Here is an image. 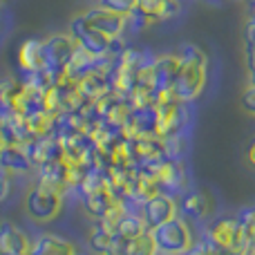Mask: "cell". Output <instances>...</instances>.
Here are the masks:
<instances>
[{"label": "cell", "mask_w": 255, "mask_h": 255, "mask_svg": "<svg viewBox=\"0 0 255 255\" xmlns=\"http://www.w3.org/2000/svg\"><path fill=\"white\" fill-rule=\"evenodd\" d=\"M240 224H242V231L247 235L249 242V255H255V206H249L242 211V215L238 217Z\"/></svg>", "instance_id": "83f0119b"}, {"label": "cell", "mask_w": 255, "mask_h": 255, "mask_svg": "<svg viewBox=\"0 0 255 255\" xmlns=\"http://www.w3.org/2000/svg\"><path fill=\"white\" fill-rule=\"evenodd\" d=\"M74 49L76 43L70 34H52L47 38H43V56H45L43 70H47L54 81L63 79Z\"/></svg>", "instance_id": "5b68a950"}, {"label": "cell", "mask_w": 255, "mask_h": 255, "mask_svg": "<svg viewBox=\"0 0 255 255\" xmlns=\"http://www.w3.org/2000/svg\"><path fill=\"white\" fill-rule=\"evenodd\" d=\"M31 240L20 226L11 222H0V255H27Z\"/></svg>", "instance_id": "9a60e30c"}, {"label": "cell", "mask_w": 255, "mask_h": 255, "mask_svg": "<svg viewBox=\"0 0 255 255\" xmlns=\"http://www.w3.org/2000/svg\"><path fill=\"white\" fill-rule=\"evenodd\" d=\"M148 231L145 222L141 220L139 211H132V208H124L121 217L117 220V226H115V235L124 240H132V238H139Z\"/></svg>", "instance_id": "603a6c76"}, {"label": "cell", "mask_w": 255, "mask_h": 255, "mask_svg": "<svg viewBox=\"0 0 255 255\" xmlns=\"http://www.w3.org/2000/svg\"><path fill=\"white\" fill-rule=\"evenodd\" d=\"M2 148H4V143H2V139H0V152H2Z\"/></svg>", "instance_id": "8d00e7d4"}, {"label": "cell", "mask_w": 255, "mask_h": 255, "mask_svg": "<svg viewBox=\"0 0 255 255\" xmlns=\"http://www.w3.org/2000/svg\"><path fill=\"white\" fill-rule=\"evenodd\" d=\"M9 193H11V177H9V172L0 170V204L9 197Z\"/></svg>", "instance_id": "d6a6232c"}, {"label": "cell", "mask_w": 255, "mask_h": 255, "mask_svg": "<svg viewBox=\"0 0 255 255\" xmlns=\"http://www.w3.org/2000/svg\"><path fill=\"white\" fill-rule=\"evenodd\" d=\"M34 168L25 145H4L0 152V170L9 172V175H18V172H27Z\"/></svg>", "instance_id": "7402d4cb"}, {"label": "cell", "mask_w": 255, "mask_h": 255, "mask_svg": "<svg viewBox=\"0 0 255 255\" xmlns=\"http://www.w3.org/2000/svg\"><path fill=\"white\" fill-rule=\"evenodd\" d=\"M150 238H152L157 253L163 255H184L195 244L193 229L184 217H172L150 229Z\"/></svg>", "instance_id": "7a4b0ae2"}, {"label": "cell", "mask_w": 255, "mask_h": 255, "mask_svg": "<svg viewBox=\"0 0 255 255\" xmlns=\"http://www.w3.org/2000/svg\"><path fill=\"white\" fill-rule=\"evenodd\" d=\"M36 170H38V181L36 184L45 186V188H52L61 195H65V190L70 188L67 186V166L63 159L40 163V166H36Z\"/></svg>", "instance_id": "ac0fdd59"}, {"label": "cell", "mask_w": 255, "mask_h": 255, "mask_svg": "<svg viewBox=\"0 0 255 255\" xmlns=\"http://www.w3.org/2000/svg\"><path fill=\"white\" fill-rule=\"evenodd\" d=\"M128 154H130V161L136 168H157L161 161H166L163 143L159 136H128Z\"/></svg>", "instance_id": "52a82bcc"}, {"label": "cell", "mask_w": 255, "mask_h": 255, "mask_svg": "<svg viewBox=\"0 0 255 255\" xmlns=\"http://www.w3.org/2000/svg\"><path fill=\"white\" fill-rule=\"evenodd\" d=\"M61 208H63V195L52 188H45L40 184L29 188V193L25 197V213L36 224L54 222L61 215Z\"/></svg>", "instance_id": "3957f363"}, {"label": "cell", "mask_w": 255, "mask_h": 255, "mask_svg": "<svg viewBox=\"0 0 255 255\" xmlns=\"http://www.w3.org/2000/svg\"><path fill=\"white\" fill-rule=\"evenodd\" d=\"M99 7L108 9V11H115L119 16L130 18L132 11L136 9V0H99Z\"/></svg>", "instance_id": "f546056e"}, {"label": "cell", "mask_w": 255, "mask_h": 255, "mask_svg": "<svg viewBox=\"0 0 255 255\" xmlns=\"http://www.w3.org/2000/svg\"><path fill=\"white\" fill-rule=\"evenodd\" d=\"M20 92H22V81L18 79H4L0 83V115L18 112Z\"/></svg>", "instance_id": "d4e9b609"}, {"label": "cell", "mask_w": 255, "mask_h": 255, "mask_svg": "<svg viewBox=\"0 0 255 255\" xmlns=\"http://www.w3.org/2000/svg\"><path fill=\"white\" fill-rule=\"evenodd\" d=\"M152 170H154V179H157L159 190H166L170 195V193H181V190L188 188V172H186L181 161L166 159V161H161Z\"/></svg>", "instance_id": "4fadbf2b"}, {"label": "cell", "mask_w": 255, "mask_h": 255, "mask_svg": "<svg viewBox=\"0 0 255 255\" xmlns=\"http://www.w3.org/2000/svg\"><path fill=\"white\" fill-rule=\"evenodd\" d=\"M247 74L249 85H255V49H247Z\"/></svg>", "instance_id": "836d02e7"}, {"label": "cell", "mask_w": 255, "mask_h": 255, "mask_svg": "<svg viewBox=\"0 0 255 255\" xmlns=\"http://www.w3.org/2000/svg\"><path fill=\"white\" fill-rule=\"evenodd\" d=\"M88 242H90V249L97 255H108L112 242H115V233H112L108 226H103L101 222H97L88 235Z\"/></svg>", "instance_id": "484cf974"}, {"label": "cell", "mask_w": 255, "mask_h": 255, "mask_svg": "<svg viewBox=\"0 0 255 255\" xmlns=\"http://www.w3.org/2000/svg\"><path fill=\"white\" fill-rule=\"evenodd\" d=\"M179 56L175 52L163 54V56H154L152 65V90L161 97V94H170L172 83H175L177 74H179Z\"/></svg>", "instance_id": "7c38bea8"}, {"label": "cell", "mask_w": 255, "mask_h": 255, "mask_svg": "<svg viewBox=\"0 0 255 255\" xmlns=\"http://www.w3.org/2000/svg\"><path fill=\"white\" fill-rule=\"evenodd\" d=\"M247 159H249V163H251V168H255V141L251 145H249V150H247Z\"/></svg>", "instance_id": "d590c367"}, {"label": "cell", "mask_w": 255, "mask_h": 255, "mask_svg": "<svg viewBox=\"0 0 255 255\" xmlns=\"http://www.w3.org/2000/svg\"><path fill=\"white\" fill-rule=\"evenodd\" d=\"M179 56V74H177L175 83H172L170 94L181 103H193L195 99L202 97L204 88H206L208 79V58L197 45L184 43L175 49Z\"/></svg>", "instance_id": "6da1fadb"}, {"label": "cell", "mask_w": 255, "mask_h": 255, "mask_svg": "<svg viewBox=\"0 0 255 255\" xmlns=\"http://www.w3.org/2000/svg\"><path fill=\"white\" fill-rule=\"evenodd\" d=\"M181 213L193 222L204 220L208 213V195L204 190H188L181 199Z\"/></svg>", "instance_id": "cb8c5ba5"}, {"label": "cell", "mask_w": 255, "mask_h": 255, "mask_svg": "<svg viewBox=\"0 0 255 255\" xmlns=\"http://www.w3.org/2000/svg\"><path fill=\"white\" fill-rule=\"evenodd\" d=\"M54 117L52 112L47 110H38V112H31V115H27V128H29V132L34 136H40V134H47V132H52L54 128Z\"/></svg>", "instance_id": "4316f807"}, {"label": "cell", "mask_w": 255, "mask_h": 255, "mask_svg": "<svg viewBox=\"0 0 255 255\" xmlns=\"http://www.w3.org/2000/svg\"><path fill=\"white\" fill-rule=\"evenodd\" d=\"M76 255H81V253H76Z\"/></svg>", "instance_id": "f35d334b"}, {"label": "cell", "mask_w": 255, "mask_h": 255, "mask_svg": "<svg viewBox=\"0 0 255 255\" xmlns=\"http://www.w3.org/2000/svg\"><path fill=\"white\" fill-rule=\"evenodd\" d=\"M70 36L74 38V43L79 45V47H83L85 52L94 54V56H99V58L108 56V52H110V38L99 34L97 29H92V27L85 22L83 13H81V16H74L70 20Z\"/></svg>", "instance_id": "ba28073f"}, {"label": "cell", "mask_w": 255, "mask_h": 255, "mask_svg": "<svg viewBox=\"0 0 255 255\" xmlns=\"http://www.w3.org/2000/svg\"><path fill=\"white\" fill-rule=\"evenodd\" d=\"M206 240H211L213 244L226 249L233 255H249V242L247 235L242 231V224H240L238 217H224V220H217L211 229L204 235Z\"/></svg>", "instance_id": "8992f818"}, {"label": "cell", "mask_w": 255, "mask_h": 255, "mask_svg": "<svg viewBox=\"0 0 255 255\" xmlns=\"http://www.w3.org/2000/svg\"><path fill=\"white\" fill-rule=\"evenodd\" d=\"M79 199H81V204H83V211L88 213L92 220H101V217H106L108 213L117 206V202H119L108 186H101V188L92 190V193L81 195Z\"/></svg>", "instance_id": "e0dca14e"}, {"label": "cell", "mask_w": 255, "mask_h": 255, "mask_svg": "<svg viewBox=\"0 0 255 255\" xmlns=\"http://www.w3.org/2000/svg\"><path fill=\"white\" fill-rule=\"evenodd\" d=\"M2 4H4V0H0V7H2Z\"/></svg>", "instance_id": "74e56055"}, {"label": "cell", "mask_w": 255, "mask_h": 255, "mask_svg": "<svg viewBox=\"0 0 255 255\" xmlns=\"http://www.w3.org/2000/svg\"><path fill=\"white\" fill-rule=\"evenodd\" d=\"M161 143H163V154H166V159H172V161H181V154H184V150H186V139H184V134L163 136Z\"/></svg>", "instance_id": "f1b7e54d"}, {"label": "cell", "mask_w": 255, "mask_h": 255, "mask_svg": "<svg viewBox=\"0 0 255 255\" xmlns=\"http://www.w3.org/2000/svg\"><path fill=\"white\" fill-rule=\"evenodd\" d=\"M190 112H188V103L177 101L172 94H161L157 101V136L170 134H181L184 128L188 126Z\"/></svg>", "instance_id": "277c9868"}, {"label": "cell", "mask_w": 255, "mask_h": 255, "mask_svg": "<svg viewBox=\"0 0 255 255\" xmlns=\"http://www.w3.org/2000/svg\"><path fill=\"white\" fill-rule=\"evenodd\" d=\"M112 61H115V58H108V56L99 58V56H94V54L85 52L83 47H79V45H76L74 54H72L70 63H67L65 79H70V81H74V83H76V81H81L83 76L92 74V72L101 70V67H108Z\"/></svg>", "instance_id": "5bb4252c"}, {"label": "cell", "mask_w": 255, "mask_h": 255, "mask_svg": "<svg viewBox=\"0 0 255 255\" xmlns=\"http://www.w3.org/2000/svg\"><path fill=\"white\" fill-rule=\"evenodd\" d=\"M184 255H208V253H206V249L202 247V242H199V244H193Z\"/></svg>", "instance_id": "e575fe53"}, {"label": "cell", "mask_w": 255, "mask_h": 255, "mask_svg": "<svg viewBox=\"0 0 255 255\" xmlns=\"http://www.w3.org/2000/svg\"><path fill=\"white\" fill-rule=\"evenodd\" d=\"M177 211H179V206H177L175 197L168 193H161V190L154 193L152 197H148L145 202H141V206H139V215L145 222L148 231L163 224V222L172 220V217H177Z\"/></svg>", "instance_id": "9c48e42d"}, {"label": "cell", "mask_w": 255, "mask_h": 255, "mask_svg": "<svg viewBox=\"0 0 255 255\" xmlns=\"http://www.w3.org/2000/svg\"><path fill=\"white\" fill-rule=\"evenodd\" d=\"M179 13L177 0H136V9L132 11L130 20H136L139 27L152 25V22L170 20Z\"/></svg>", "instance_id": "30bf717a"}, {"label": "cell", "mask_w": 255, "mask_h": 255, "mask_svg": "<svg viewBox=\"0 0 255 255\" xmlns=\"http://www.w3.org/2000/svg\"><path fill=\"white\" fill-rule=\"evenodd\" d=\"M85 22H88L92 29H97L99 34L108 36V38H117V36H124V29L128 27V18L119 16L115 11H108L103 7H92L83 13Z\"/></svg>", "instance_id": "8fae6325"}, {"label": "cell", "mask_w": 255, "mask_h": 255, "mask_svg": "<svg viewBox=\"0 0 255 255\" xmlns=\"http://www.w3.org/2000/svg\"><path fill=\"white\" fill-rule=\"evenodd\" d=\"M244 43H247V49H255V16H251L247 20V27H244Z\"/></svg>", "instance_id": "1f68e13d"}, {"label": "cell", "mask_w": 255, "mask_h": 255, "mask_svg": "<svg viewBox=\"0 0 255 255\" xmlns=\"http://www.w3.org/2000/svg\"><path fill=\"white\" fill-rule=\"evenodd\" d=\"M25 148H27V152H29V159H31V163H34V168L40 166V163L61 159V141H58L52 132L40 134V136H34Z\"/></svg>", "instance_id": "2e32d148"}, {"label": "cell", "mask_w": 255, "mask_h": 255, "mask_svg": "<svg viewBox=\"0 0 255 255\" xmlns=\"http://www.w3.org/2000/svg\"><path fill=\"white\" fill-rule=\"evenodd\" d=\"M79 249L65 238H58L54 233H43L31 240V249L27 255H76Z\"/></svg>", "instance_id": "d6986e66"}, {"label": "cell", "mask_w": 255, "mask_h": 255, "mask_svg": "<svg viewBox=\"0 0 255 255\" xmlns=\"http://www.w3.org/2000/svg\"><path fill=\"white\" fill-rule=\"evenodd\" d=\"M240 101H242V110L247 112V115L255 117V85H249V88L244 90Z\"/></svg>", "instance_id": "4dcf8cb0"}, {"label": "cell", "mask_w": 255, "mask_h": 255, "mask_svg": "<svg viewBox=\"0 0 255 255\" xmlns=\"http://www.w3.org/2000/svg\"><path fill=\"white\" fill-rule=\"evenodd\" d=\"M108 255H157V249H154V242L150 238V231H145L143 235L132 240H124L115 235V242H112Z\"/></svg>", "instance_id": "44dd1931"}, {"label": "cell", "mask_w": 255, "mask_h": 255, "mask_svg": "<svg viewBox=\"0 0 255 255\" xmlns=\"http://www.w3.org/2000/svg\"><path fill=\"white\" fill-rule=\"evenodd\" d=\"M18 67L22 74H31L45 67V56H43V38H27L18 47Z\"/></svg>", "instance_id": "ffe728a7"}]
</instances>
